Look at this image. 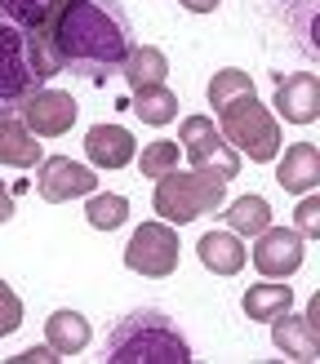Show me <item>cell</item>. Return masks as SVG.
<instances>
[{
	"instance_id": "cell-1",
	"label": "cell",
	"mask_w": 320,
	"mask_h": 364,
	"mask_svg": "<svg viewBox=\"0 0 320 364\" xmlns=\"http://www.w3.org/2000/svg\"><path fill=\"white\" fill-rule=\"evenodd\" d=\"M134 49V23L120 0H63L41 27L31 31V58L41 76L76 71L85 80L120 76Z\"/></svg>"
},
{
	"instance_id": "cell-2",
	"label": "cell",
	"mask_w": 320,
	"mask_h": 364,
	"mask_svg": "<svg viewBox=\"0 0 320 364\" xmlns=\"http://www.w3.org/2000/svg\"><path fill=\"white\" fill-rule=\"evenodd\" d=\"M107 364H191L183 329L156 306L129 311L107 338Z\"/></svg>"
},
{
	"instance_id": "cell-3",
	"label": "cell",
	"mask_w": 320,
	"mask_h": 364,
	"mask_svg": "<svg viewBox=\"0 0 320 364\" xmlns=\"http://www.w3.org/2000/svg\"><path fill=\"white\" fill-rule=\"evenodd\" d=\"M45 89V76L31 58V31L0 14V116H18Z\"/></svg>"
},
{
	"instance_id": "cell-4",
	"label": "cell",
	"mask_w": 320,
	"mask_h": 364,
	"mask_svg": "<svg viewBox=\"0 0 320 364\" xmlns=\"http://www.w3.org/2000/svg\"><path fill=\"white\" fill-rule=\"evenodd\" d=\"M218 134L236 151H245L249 160H258V165H267V160L280 156V124L258 102V94H245L236 102L218 107Z\"/></svg>"
},
{
	"instance_id": "cell-5",
	"label": "cell",
	"mask_w": 320,
	"mask_h": 364,
	"mask_svg": "<svg viewBox=\"0 0 320 364\" xmlns=\"http://www.w3.org/2000/svg\"><path fill=\"white\" fill-rule=\"evenodd\" d=\"M151 209L160 213V223H196L201 213H218L223 209V182L205 178V173H165L156 178L151 191Z\"/></svg>"
},
{
	"instance_id": "cell-6",
	"label": "cell",
	"mask_w": 320,
	"mask_h": 364,
	"mask_svg": "<svg viewBox=\"0 0 320 364\" xmlns=\"http://www.w3.org/2000/svg\"><path fill=\"white\" fill-rule=\"evenodd\" d=\"M178 147L187 151L191 160V169L196 173H205V178H236L240 173V151L231 147V142L213 129V120L209 116H187L183 120V129H178Z\"/></svg>"
},
{
	"instance_id": "cell-7",
	"label": "cell",
	"mask_w": 320,
	"mask_h": 364,
	"mask_svg": "<svg viewBox=\"0 0 320 364\" xmlns=\"http://www.w3.org/2000/svg\"><path fill=\"white\" fill-rule=\"evenodd\" d=\"M178 249L183 245H178L169 223H142L129 235V245H124V267L147 280H165L178 271Z\"/></svg>"
},
{
	"instance_id": "cell-8",
	"label": "cell",
	"mask_w": 320,
	"mask_h": 364,
	"mask_svg": "<svg viewBox=\"0 0 320 364\" xmlns=\"http://www.w3.org/2000/svg\"><path fill=\"white\" fill-rule=\"evenodd\" d=\"M94 187H98L94 169L76 165L71 156H49L36 165V191L49 205H63V200H76V196H94Z\"/></svg>"
},
{
	"instance_id": "cell-9",
	"label": "cell",
	"mask_w": 320,
	"mask_h": 364,
	"mask_svg": "<svg viewBox=\"0 0 320 364\" xmlns=\"http://www.w3.org/2000/svg\"><path fill=\"white\" fill-rule=\"evenodd\" d=\"M254 267L267 280H284L302 267V235L294 227H262L254 245Z\"/></svg>"
},
{
	"instance_id": "cell-10",
	"label": "cell",
	"mask_w": 320,
	"mask_h": 364,
	"mask_svg": "<svg viewBox=\"0 0 320 364\" xmlns=\"http://www.w3.org/2000/svg\"><path fill=\"white\" fill-rule=\"evenodd\" d=\"M18 116H23V124L36 138H63L76 124V98L58 94V89H41L36 98H27V107Z\"/></svg>"
},
{
	"instance_id": "cell-11",
	"label": "cell",
	"mask_w": 320,
	"mask_h": 364,
	"mask_svg": "<svg viewBox=\"0 0 320 364\" xmlns=\"http://www.w3.org/2000/svg\"><path fill=\"white\" fill-rule=\"evenodd\" d=\"M272 107L289 124H311L320 116V80H316V71H294V76H280Z\"/></svg>"
},
{
	"instance_id": "cell-12",
	"label": "cell",
	"mask_w": 320,
	"mask_h": 364,
	"mask_svg": "<svg viewBox=\"0 0 320 364\" xmlns=\"http://www.w3.org/2000/svg\"><path fill=\"white\" fill-rule=\"evenodd\" d=\"M85 151L98 169H124L134 160L138 142H134L129 129H120V124H94V129L85 134Z\"/></svg>"
},
{
	"instance_id": "cell-13",
	"label": "cell",
	"mask_w": 320,
	"mask_h": 364,
	"mask_svg": "<svg viewBox=\"0 0 320 364\" xmlns=\"http://www.w3.org/2000/svg\"><path fill=\"white\" fill-rule=\"evenodd\" d=\"M41 142H36V134L23 124V116H0V165L9 169H31L41 165Z\"/></svg>"
},
{
	"instance_id": "cell-14",
	"label": "cell",
	"mask_w": 320,
	"mask_h": 364,
	"mask_svg": "<svg viewBox=\"0 0 320 364\" xmlns=\"http://www.w3.org/2000/svg\"><path fill=\"white\" fill-rule=\"evenodd\" d=\"M276 182L284 191H311L316 182H320V151H316V142H294L289 151H284V160L276 165Z\"/></svg>"
},
{
	"instance_id": "cell-15",
	"label": "cell",
	"mask_w": 320,
	"mask_h": 364,
	"mask_svg": "<svg viewBox=\"0 0 320 364\" xmlns=\"http://www.w3.org/2000/svg\"><path fill=\"white\" fill-rule=\"evenodd\" d=\"M196 253H201V262L213 271V276H236V271L245 267V245L236 231H205L201 245H196Z\"/></svg>"
},
{
	"instance_id": "cell-16",
	"label": "cell",
	"mask_w": 320,
	"mask_h": 364,
	"mask_svg": "<svg viewBox=\"0 0 320 364\" xmlns=\"http://www.w3.org/2000/svg\"><path fill=\"white\" fill-rule=\"evenodd\" d=\"M272 342H276V351L294 355V360H316V351H320L316 324L307 316H289V311L280 320H272Z\"/></svg>"
},
{
	"instance_id": "cell-17",
	"label": "cell",
	"mask_w": 320,
	"mask_h": 364,
	"mask_svg": "<svg viewBox=\"0 0 320 364\" xmlns=\"http://www.w3.org/2000/svg\"><path fill=\"white\" fill-rule=\"evenodd\" d=\"M120 76H124V85H129V89L165 85V76H169V58H165L156 45H134L129 58H124V67H120Z\"/></svg>"
},
{
	"instance_id": "cell-18",
	"label": "cell",
	"mask_w": 320,
	"mask_h": 364,
	"mask_svg": "<svg viewBox=\"0 0 320 364\" xmlns=\"http://www.w3.org/2000/svg\"><path fill=\"white\" fill-rule=\"evenodd\" d=\"M45 338L58 355H80L89 347V320L80 311H53L45 320Z\"/></svg>"
},
{
	"instance_id": "cell-19",
	"label": "cell",
	"mask_w": 320,
	"mask_h": 364,
	"mask_svg": "<svg viewBox=\"0 0 320 364\" xmlns=\"http://www.w3.org/2000/svg\"><path fill=\"white\" fill-rule=\"evenodd\" d=\"M294 306V289L289 284H249L245 294V316L249 320H280L284 311Z\"/></svg>"
},
{
	"instance_id": "cell-20",
	"label": "cell",
	"mask_w": 320,
	"mask_h": 364,
	"mask_svg": "<svg viewBox=\"0 0 320 364\" xmlns=\"http://www.w3.org/2000/svg\"><path fill=\"white\" fill-rule=\"evenodd\" d=\"M134 112L142 124H169L178 116V94L169 85H147V89H134Z\"/></svg>"
},
{
	"instance_id": "cell-21",
	"label": "cell",
	"mask_w": 320,
	"mask_h": 364,
	"mask_svg": "<svg viewBox=\"0 0 320 364\" xmlns=\"http://www.w3.org/2000/svg\"><path fill=\"white\" fill-rule=\"evenodd\" d=\"M227 227L236 235H258L262 227H272V205L262 196H240L236 205L227 209Z\"/></svg>"
},
{
	"instance_id": "cell-22",
	"label": "cell",
	"mask_w": 320,
	"mask_h": 364,
	"mask_svg": "<svg viewBox=\"0 0 320 364\" xmlns=\"http://www.w3.org/2000/svg\"><path fill=\"white\" fill-rule=\"evenodd\" d=\"M245 94H254V80H249V71H240V67H223L218 76L209 80V107L213 112L227 107V102H236V98H245Z\"/></svg>"
},
{
	"instance_id": "cell-23",
	"label": "cell",
	"mask_w": 320,
	"mask_h": 364,
	"mask_svg": "<svg viewBox=\"0 0 320 364\" xmlns=\"http://www.w3.org/2000/svg\"><path fill=\"white\" fill-rule=\"evenodd\" d=\"M85 218H89V227H98V231H116V227H124V218H129V200L124 196H89Z\"/></svg>"
},
{
	"instance_id": "cell-24",
	"label": "cell",
	"mask_w": 320,
	"mask_h": 364,
	"mask_svg": "<svg viewBox=\"0 0 320 364\" xmlns=\"http://www.w3.org/2000/svg\"><path fill=\"white\" fill-rule=\"evenodd\" d=\"M58 5H63V0H0V14H5L9 23H18V27L36 31Z\"/></svg>"
},
{
	"instance_id": "cell-25",
	"label": "cell",
	"mask_w": 320,
	"mask_h": 364,
	"mask_svg": "<svg viewBox=\"0 0 320 364\" xmlns=\"http://www.w3.org/2000/svg\"><path fill=\"white\" fill-rule=\"evenodd\" d=\"M178 169V142L174 138H156L142 147V178H165Z\"/></svg>"
},
{
	"instance_id": "cell-26",
	"label": "cell",
	"mask_w": 320,
	"mask_h": 364,
	"mask_svg": "<svg viewBox=\"0 0 320 364\" xmlns=\"http://www.w3.org/2000/svg\"><path fill=\"white\" fill-rule=\"evenodd\" d=\"M18 324H23V302H18V294L0 280V338H9Z\"/></svg>"
},
{
	"instance_id": "cell-27",
	"label": "cell",
	"mask_w": 320,
	"mask_h": 364,
	"mask_svg": "<svg viewBox=\"0 0 320 364\" xmlns=\"http://www.w3.org/2000/svg\"><path fill=\"white\" fill-rule=\"evenodd\" d=\"M298 235H320V200L316 196H307L298 205V227H294Z\"/></svg>"
},
{
	"instance_id": "cell-28",
	"label": "cell",
	"mask_w": 320,
	"mask_h": 364,
	"mask_svg": "<svg viewBox=\"0 0 320 364\" xmlns=\"http://www.w3.org/2000/svg\"><path fill=\"white\" fill-rule=\"evenodd\" d=\"M18 364H36V360H41V364H53V360H63L58 351H53V347H31V351H23V355H14Z\"/></svg>"
},
{
	"instance_id": "cell-29",
	"label": "cell",
	"mask_w": 320,
	"mask_h": 364,
	"mask_svg": "<svg viewBox=\"0 0 320 364\" xmlns=\"http://www.w3.org/2000/svg\"><path fill=\"white\" fill-rule=\"evenodd\" d=\"M9 218H14V191L0 182V223H9Z\"/></svg>"
},
{
	"instance_id": "cell-30",
	"label": "cell",
	"mask_w": 320,
	"mask_h": 364,
	"mask_svg": "<svg viewBox=\"0 0 320 364\" xmlns=\"http://www.w3.org/2000/svg\"><path fill=\"white\" fill-rule=\"evenodd\" d=\"M183 9H191V14H213V9H218V0H183Z\"/></svg>"
}]
</instances>
